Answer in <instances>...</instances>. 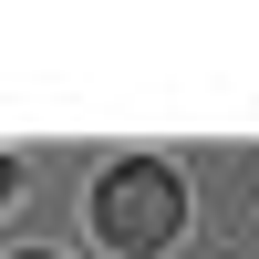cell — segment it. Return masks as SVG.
Here are the masks:
<instances>
[{"label":"cell","mask_w":259,"mask_h":259,"mask_svg":"<svg viewBox=\"0 0 259 259\" xmlns=\"http://www.w3.org/2000/svg\"><path fill=\"white\" fill-rule=\"evenodd\" d=\"M94 228L114 249H166L187 228V187H177V166H156V156H124V166H104V187H94Z\"/></svg>","instance_id":"6da1fadb"},{"label":"cell","mask_w":259,"mask_h":259,"mask_svg":"<svg viewBox=\"0 0 259 259\" xmlns=\"http://www.w3.org/2000/svg\"><path fill=\"white\" fill-rule=\"evenodd\" d=\"M0 197H11V156H0Z\"/></svg>","instance_id":"7a4b0ae2"},{"label":"cell","mask_w":259,"mask_h":259,"mask_svg":"<svg viewBox=\"0 0 259 259\" xmlns=\"http://www.w3.org/2000/svg\"><path fill=\"white\" fill-rule=\"evenodd\" d=\"M21 259H52V249H21Z\"/></svg>","instance_id":"3957f363"}]
</instances>
